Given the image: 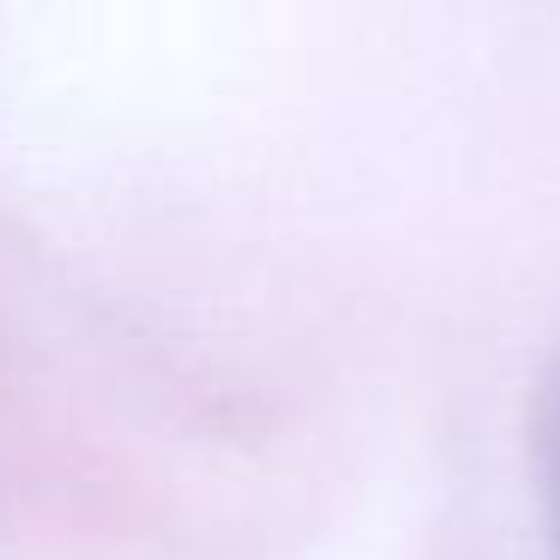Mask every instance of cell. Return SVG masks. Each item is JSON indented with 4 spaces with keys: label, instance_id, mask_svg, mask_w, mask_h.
Listing matches in <instances>:
<instances>
[{
    "label": "cell",
    "instance_id": "cell-1",
    "mask_svg": "<svg viewBox=\"0 0 560 560\" xmlns=\"http://www.w3.org/2000/svg\"><path fill=\"white\" fill-rule=\"evenodd\" d=\"M548 482H555V518H560V380H555V404H548Z\"/></svg>",
    "mask_w": 560,
    "mask_h": 560
}]
</instances>
